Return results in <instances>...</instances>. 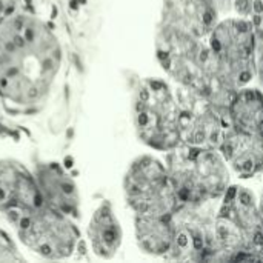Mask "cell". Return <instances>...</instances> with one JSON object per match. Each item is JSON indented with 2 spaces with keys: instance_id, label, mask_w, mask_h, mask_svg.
Listing matches in <instances>:
<instances>
[{
  "instance_id": "6",
  "label": "cell",
  "mask_w": 263,
  "mask_h": 263,
  "mask_svg": "<svg viewBox=\"0 0 263 263\" xmlns=\"http://www.w3.org/2000/svg\"><path fill=\"white\" fill-rule=\"evenodd\" d=\"M18 242L48 260H65L80 245L77 220L55 211L45 200L6 220Z\"/></svg>"
},
{
  "instance_id": "11",
  "label": "cell",
  "mask_w": 263,
  "mask_h": 263,
  "mask_svg": "<svg viewBox=\"0 0 263 263\" xmlns=\"http://www.w3.org/2000/svg\"><path fill=\"white\" fill-rule=\"evenodd\" d=\"M32 173L45 202L55 211L79 220L80 194L68 171L55 162H40Z\"/></svg>"
},
{
  "instance_id": "8",
  "label": "cell",
  "mask_w": 263,
  "mask_h": 263,
  "mask_svg": "<svg viewBox=\"0 0 263 263\" xmlns=\"http://www.w3.org/2000/svg\"><path fill=\"white\" fill-rule=\"evenodd\" d=\"M219 200L183 203L171 216L174 243L170 254L179 260H216V214Z\"/></svg>"
},
{
  "instance_id": "4",
  "label": "cell",
  "mask_w": 263,
  "mask_h": 263,
  "mask_svg": "<svg viewBox=\"0 0 263 263\" xmlns=\"http://www.w3.org/2000/svg\"><path fill=\"white\" fill-rule=\"evenodd\" d=\"M166 168L180 205L219 200L230 188L227 162L217 149L180 143L168 153Z\"/></svg>"
},
{
  "instance_id": "15",
  "label": "cell",
  "mask_w": 263,
  "mask_h": 263,
  "mask_svg": "<svg viewBox=\"0 0 263 263\" xmlns=\"http://www.w3.org/2000/svg\"><path fill=\"white\" fill-rule=\"evenodd\" d=\"M227 116L236 129L263 133V94L257 89H237Z\"/></svg>"
},
{
  "instance_id": "12",
  "label": "cell",
  "mask_w": 263,
  "mask_h": 263,
  "mask_svg": "<svg viewBox=\"0 0 263 263\" xmlns=\"http://www.w3.org/2000/svg\"><path fill=\"white\" fill-rule=\"evenodd\" d=\"M219 151L227 165L242 179L263 173V133H248L230 126L223 134Z\"/></svg>"
},
{
  "instance_id": "5",
  "label": "cell",
  "mask_w": 263,
  "mask_h": 263,
  "mask_svg": "<svg viewBox=\"0 0 263 263\" xmlns=\"http://www.w3.org/2000/svg\"><path fill=\"white\" fill-rule=\"evenodd\" d=\"M133 119L139 139L153 149L170 153L182 143L180 105L170 85L160 79L139 82Z\"/></svg>"
},
{
  "instance_id": "13",
  "label": "cell",
  "mask_w": 263,
  "mask_h": 263,
  "mask_svg": "<svg viewBox=\"0 0 263 263\" xmlns=\"http://www.w3.org/2000/svg\"><path fill=\"white\" fill-rule=\"evenodd\" d=\"M122 237V228L114 208L111 202L103 200L94 210L86 228L91 251L100 259H112L120 250Z\"/></svg>"
},
{
  "instance_id": "7",
  "label": "cell",
  "mask_w": 263,
  "mask_h": 263,
  "mask_svg": "<svg viewBox=\"0 0 263 263\" xmlns=\"http://www.w3.org/2000/svg\"><path fill=\"white\" fill-rule=\"evenodd\" d=\"M123 193L128 206L139 217H171L180 206L166 165L153 156H140L128 166Z\"/></svg>"
},
{
  "instance_id": "17",
  "label": "cell",
  "mask_w": 263,
  "mask_h": 263,
  "mask_svg": "<svg viewBox=\"0 0 263 263\" xmlns=\"http://www.w3.org/2000/svg\"><path fill=\"white\" fill-rule=\"evenodd\" d=\"M259 210H260V214H262V219H263V194H262V200H260V205H259Z\"/></svg>"
},
{
  "instance_id": "9",
  "label": "cell",
  "mask_w": 263,
  "mask_h": 263,
  "mask_svg": "<svg viewBox=\"0 0 263 263\" xmlns=\"http://www.w3.org/2000/svg\"><path fill=\"white\" fill-rule=\"evenodd\" d=\"M180 105V139L182 143L197 148L219 149L223 134L231 126L225 111L211 100L186 86L177 92Z\"/></svg>"
},
{
  "instance_id": "14",
  "label": "cell",
  "mask_w": 263,
  "mask_h": 263,
  "mask_svg": "<svg viewBox=\"0 0 263 263\" xmlns=\"http://www.w3.org/2000/svg\"><path fill=\"white\" fill-rule=\"evenodd\" d=\"M136 242L149 256H166L173 250L174 231L171 217H134Z\"/></svg>"
},
{
  "instance_id": "16",
  "label": "cell",
  "mask_w": 263,
  "mask_h": 263,
  "mask_svg": "<svg viewBox=\"0 0 263 263\" xmlns=\"http://www.w3.org/2000/svg\"><path fill=\"white\" fill-rule=\"evenodd\" d=\"M22 260L23 256L20 254L18 247L0 223V262H22Z\"/></svg>"
},
{
  "instance_id": "3",
  "label": "cell",
  "mask_w": 263,
  "mask_h": 263,
  "mask_svg": "<svg viewBox=\"0 0 263 263\" xmlns=\"http://www.w3.org/2000/svg\"><path fill=\"white\" fill-rule=\"evenodd\" d=\"M216 260H263V219L253 193L230 186L216 214Z\"/></svg>"
},
{
  "instance_id": "1",
  "label": "cell",
  "mask_w": 263,
  "mask_h": 263,
  "mask_svg": "<svg viewBox=\"0 0 263 263\" xmlns=\"http://www.w3.org/2000/svg\"><path fill=\"white\" fill-rule=\"evenodd\" d=\"M63 66L55 29L28 9L0 15V103L15 116L40 112L54 92Z\"/></svg>"
},
{
  "instance_id": "2",
  "label": "cell",
  "mask_w": 263,
  "mask_h": 263,
  "mask_svg": "<svg viewBox=\"0 0 263 263\" xmlns=\"http://www.w3.org/2000/svg\"><path fill=\"white\" fill-rule=\"evenodd\" d=\"M208 48L203 68L213 82L237 91L253 79L257 40L251 20L242 17L217 23L208 37Z\"/></svg>"
},
{
  "instance_id": "10",
  "label": "cell",
  "mask_w": 263,
  "mask_h": 263,
  "mask_svg": "<svg viewBox=\"0 0 263 263\" xmlns=\"http://www.w3.org/2000/svg\"><path fill=\"white\" fill-rule=\"evenodd\" d=\"M45 200L34 173L15 159L0 160V214L5 220Z\"/></svg>"
}]
</instances>
